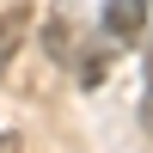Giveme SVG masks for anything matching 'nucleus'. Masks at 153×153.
<instances>
[{"label": "nucleus", "mask_w": 153, "mask_h": 153, "mask_svg": "<svg viewBox=\"0 0 153 153\" xmlns=\"http://www.w3.org/2000/svg\"><path fill=\"white\" fill-rule=\"evenodd\" d=\"M147 31V0H104V37L110 43H135Z\"/></svg>", "instance_id": "obj_1"}, {"label": "nucleus", "mask_w": 153, "mask_h": 153, "mask_svg": "<svg viewBox=\"0 0 153 153\" xmlns=\"http://www.w3.org/2000/svg\"><path fill=\"white\" fill-rule=\"evenodd\" d=\"M25 25H31V12H25V6H0V74L12 68V55H19Z\"/></svg>", "instance_id": "obj_2"}, {"label": "nucleus", "mask_w": 153, "mask_h": 153, "mask_svg": "<svg viewBox=\"0 0 153 153\" xmlns=\"http://www.w3.org/2000/svg\"><path fill=\"white\" fill-rule=\"evenodd\" d=\"M43 49L61 61V68L74 61V25H68V12H49V19H43Z\"/></svg>", "instance_id": "obj_3"}, {"label": "nucleus", "mask_w": 153, "mask_h": 153, "mask_svg": "<svg viewBox=\"0 0 153 153\" xmlns=\"http://www.w3.org/2000/svg\"><path fill=\"white\" fill-rule=\"evenodd\" d=\"M141 129L153 135V55H147V86H141Z\"/></svg>", "instance_id": "obj_4"}, {"label": "nucleus", "mask_w": 153, "mask_h": 153, "mask_svg": "<svg viewBox=\"0 0 153 153\" xmlns=\"http://www.w3.org/2000/svg\"><path fill=\"white\" fill-rule=\"evenodd\" d=\"M0 153H25V141L19 135H0Z\"/></svg>", "instance_id": "obj_5"}]
</instances>
